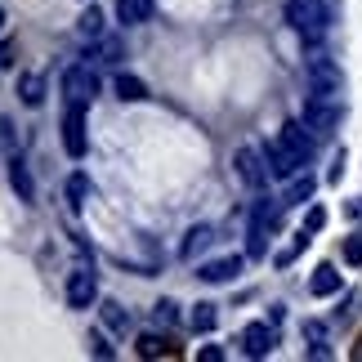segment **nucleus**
Segmentation results:
<instances>
[{"label":"nucleus","instance_id":"obj_19","mask_svg":"<svg viewBox=\"0 0 362 362\" xmlns=\"http://www.w3.org/2000/svg\"><path fill=\"white\" fill-rule=\"evenodd\" d=\"M76 32H81V36H90V40H103V9H99V5H90V9L76 18Z\"/></svg>","mask_w":362,"mask_h":362},{"label":"nucleus","instance_id":"obj_25","mask_svg":"<svg viewBox=\"0 0 362 362\" xmlns=\"http://www.w3.org/2000/svg\"><path fill=\"white\" fill-rule=\"evenodd\" d=\"M152 317H157V322H165V327H170L175 317H179V304H175V300H161L157 309H152Z\"/></svg>","mask_w":362,"mask_h":362},{"label":"nucleus","instance_id":"obj_10","mask_svg":"<svg viewBox=\"0 0 362 362\" xmlns=\"http://www.w3.org/2000/svg\"><path fill=\"white\" fill-rule=\"evenodd\" d=\"M238 273H242V255H224V259H211V264H202V269H197V277H202V282H211V286L233 282Z\"/></svg>","mask_w":362,"mask_h":362},{"label":"nucleus","instance_id":"obj_7","mask_svg":"<svg viewBox=\"0 0 362 362\" xmlns=\"http://www.w3.org/2000/svg\"><path fill=\"white\" fill-rule=\"evenodd\" d=\"M233 165H238V175H242V184H246V188H264V184L273 179L269 161H264V148H238Z\"/></svg>","mask_w":362,"mask_h":362},{"label":"nucleus","instance_id":"obj_22","mask_svg":"<svg viewBox=\"0 0 362 362\" xmlns=\"http://www.w3.org/2000/svg\"><path fill=\"white\" fill-rule=\"evenodd\" d=\"M125 59V45L117 36H103V45H99V63H121Z\"/></svg>","mask_w":362,"mask_h":362},{"label":"nucleus","instance_id":"obj_31","mask_svg":"<svg viewBox=\"0 0 362 362\" xmlns=\"http://www.w3.org/2000/svg\"><path fill=\"white\" fill-rule=\"evenodd\" d=\"M202 362H224V349H215V344H206V349L197 354Z\"/></svg>","mask_w":362,"mask_h":362},{"label":"nucleus","instance_id":"obj_5","mask_svg":"<svg viewBox=\"0 0 362 362\" xmlns=\"http://www.w3.org/2000/svg\"><path fill=\"white\" fill-rule=\"evenodd\" d=\"M264 161H269V170H273V179H296L300 170H304V157L296 148L286 144L282 134L277 139H269V144H264Z\"/></svg>","mask_w":362,"mask_h":362},{"label":"nucleus","instance_id":"obj_11","mask_svg":"<svg viewBox=\"0 0 362 362\" xmlns=\"http://www.w3.org/2000/svg\"><path fill=\"white\" fill-rule=\"evenodd\" d=\"M282 139H286V144H291V148H296L300 157H304V165L313 161V144H317V134H313L304 121H291V125H282Z\"/></svg>","mask_w":362,"mask_h":362},{"label":"nucleus","instance_id":"obj_6","mask_svg":"<svg viewBox=\"0 0 362 362\" xmlns=\"http://www.w3.org/2000/svg\"><path fill=\"white\" fill-rule=\"evenodd\" d=\"M63 148H67V157H86V103H67V112H63Z\"/></svg>","mask_w":362,"mask_h":362},{"label":"nucleus","instance_id":"obj_32","mask_svg":"<svg viewBox=\"0 0 362 362\" xmlns=\"http://www.w3.org/2000/svg\"><path fill=\"white\" fill-rule=\"evenodd\" d=\"M13 63V45H5V40H0V67H9Z\"/></svg>","mask_w":362,"mask_h":362},{"label":"nucleus","instance_id":"obj_23","mask_svg":"<svg viewBox=\"0 0 362 362\" xmlns=\"http://www.w3.org/2000/svg\"><path fill=\"white\" fill-rule=\"evenodd\" d=\"M67 197H72V206H81V202L90 197V179L86 175H72V179H67Z\"/></svg>","mask_w":362,"mask_h":362},{"label":"nucleus","instance_id":"obj_20","mask_svg":"<svg viewBox=\"0 0 362 362\" xmlns=\"http://www.w3.org/2000/svg\"><path fill=\"white\" fill-rule=\"evenodd\" d=\"M313 188H317V184H313L309 175H304V179H291V188H286V202H282V206H304V202L313 197Z\"/></svg>","mask_w":362,"mask_h":362},{"label":"nucleus","instance_id":"obj_30","mask_svg":"<svg viewBox=\"0 0 362 362\" xmlns=\"http://www.w3.org/2000/svg\"><path fill=\"white\" fill-rule=\"evenodd\" d=\"M0 148H9V152H13V125H9L5 117H0Z\"/></svg>","mask_w":362,"mask_h":362},{"label":"nucleus","instance_id":"obj_26","mask_svg":"<svg viewBox=\"0 0 362 362\" xmlns=\"http://www.w3.org/2000/svg\"><path fill=\"white\" fill-rule=\"evenodd\" d=\"M344 259H349V264H362V233L344 238Z\"/></svg>","mask_w":362,"mask_h":362},{"label":"nucleus","instance_id":"obj_14","mask_svg":"<svg viewBox=\"0 0 362 362\" xmlns=\"http://www.w3.org/2000/svg\"><path fill=\"white\" fill-rule=\"evenodd\" d=\"M117 18L125 27H139L152 18V0H117Z\"/></svg>","mask_w":362,"mask_h":362},{"label":"nucleus","instance_id":"obj_3","mask_svg":"<svg viewBox=\"0 0 362 362\" xmlns=\"http://www.w3.org/2000/svg\"><path fill=\"white\" fill-rule=\"evenodd\" d=\"M304 76H309V94H322V99H336L344 90V72L336 59H327V54H313L309 63H304Z\"/></svg>","mask_w":362,"mask_h":362},{"label":"nucleus","instance_id":"obj_29","mask_svg":"<svg viewBox=\"0 0 362 362\" xmlns=\"http://www.w3.org/2000/svg\"><path fill=\"white\" fill-rule=\"evenodd\" d=\"M304 336H309L313 344H322V336H327V327H322V322H304Z\"/></svg>","mask_w":362,"mask_h":362},{"label":"nucleus","instance_id":"obj_21","mask_svg":"<svg viewBox=\"0 0 362 362\" xmlns=\"http://www.w3.org/2000/svg\"><path fill=\"white\" fill-rule=\"evenodd\" d=\"M103 322L112 331H125V327H130V313H125L117 300H103Z\"/></svg>","mask_w":362,"mask_h":362},{"label":"nucleus","instance_id":"obj_33","mask_svg":"<svg viewBox=\"0 0 362 362\" xmlns=\"http://www.w3.org/2000/svg\"><path fill=\"white\" fill-rule=\"evenodd\" d=\"M0 27H5V9H0Z\"/></svg>","mask_w":362,"mask_h":362},{"label":"nucleus","instance_id":"obj_8","mask_svg":"<svg viewBox=\"0 0 362 362\" xmlns=\"http://www.w3.org/2000/svg\"><path fill=\"white\" fill-rule=\"evenodd\" d=\"M94 300H99V277L90 269H72L67 273V304L72 309H90Z\"/></svg>","mask_w":362,"mask_h":362},{"label":"nucleus","instance_id":"obj_17","mask_svg":"<svg viewBox=\"0 0 362 362\" xmlns=\"http://www.w3.org/2000/svg\"><path fill=\"white\" fill-rule=\"evenodd\" d=\"M188 322H192V331H202V336H206V331L219 327V309H215L211 300H202V304H192V317H188Z\"/></svg>","mask_w":362,"mask_h":362},{"label":"nucleus","instance_id":"obj_9","mask_svg":"<svg viewBox=\"0 0 362 362\" xmlns=\"http://www.w3.org/2000/svg\"><path fill=\"white\" fill-rule=\"evenodd\" d=\"M273 344H277V336H273L269 322H246L242 327V354L246 358H269Z\"/></svg>","mask_w":362,"mask_h":362},{"label":"nucleus","instance_id":"obj_1","mask_svg":"<svg viewBox=\"0 0 362 362\" xmlns=\"http://www.w3.org/2000/svg\"><path fill=\"white\" fill-rule=\"evenodd\" d=\"M282 18L291 23V32H300L304 40H322L336 13H331L327 0H286V5H282Z\"/></svg>","mask_w":362,"mask_h":362},{"label":"nucleus","instance_id":"obj_15","mask_svg":"<svg viewBox=\"0 0 362 362\" xmlns=\"http://www.w3.org/2000/svg\"><path fill=\"white\" fill-rule=\"evenodd\" d=\"M18 94H23V103H27V107H40V103H45V76H36V72H18Z\"/></svg>","mask_w":362,"mask_h":362},{"label":"nucleus","instance_id":"obj_13","mask_svg":"<svg viewBox=\"0 0 362 362\" xmlns=\"http://www.w3.org/2000/svg\"><path fill=\"white\" fill-rule=\"evenodd\" d=\"M211 242H215V228H211V224H197V228H188V238H184V246H179V255H184V259H197Z\"/></svg>","mask_w":362,"mask_h":362},{"label":"nucleus","instance_id":"obj_12","mask_svg":"<svg viewBox=\"0 0 362 362\" xmlns=\"http://www.w3.org/2000/svg\"><path fill=\"white\" fill-rule=\"evenodd\" d=\"M336 291H340V273H336V264H317L313 277H309V296L327 300V296H336Z\"/></svg>","mask_w":362,"mask_h":362},{"label":"nucleus","instance_id":"obj_2","mask_svg":"<svg viewBox=\"0 0 362 362\" xmlns=\"http://www.w3.org/2000/svg\"><path fill=\"white\" fill-rule=\"evenodd\" d=\"M300 121L309 125L317 139H331V134L340 130V121H344V107H340V99H322V94H309V99H304V107H300Z\"/></svg>","mask_w":362,"mask_h":362},{"label":"nucleus","instance_id":"obj_4","mask_svg":"<svg viewBox=\"0 0 362 362\" xmlns=\"http://www.w3.org/2000/svg\"><path fill=\"white\" fill-rule=\"evenodd\" d=\"M63 94H67V103H94V94H99V72H94L90 63L63 67Z\"/></svg>","mask_w":362,"mask_h":362},{"label":"nucleus","instance_id":"obj_24","mask_svg":"<svg viewBox=\"0 0 362 362\" xmlns=\"http://www.w3.org/2000/svg\"><path fill=\"white\" fill-rule=\"evenodd\" d=\"M304 228H309V233H322V228H327V211H322V206H309V215H304Z\"/></svg>","mask_w":362,"mask_h":362},{"label":"nucleus","instance_id":"obj_18","mask_svg":"<svg viewBox=\"0 0 362 362\" xmlns=\"http://www.w3.org/2000/svg\"><path fill=\"white\" fill-rule=\"evenodd\" d=\"M117 99L121 103H144L148 99V86H144V81H139V76H117Z\"/></svg>","mask_w":362,"mask_h":362},{"label":"nucleus","instance_id":"obj_27","mask_svg":"<svg viewBox=\"0 0 362 362\" xmlns=\"http://www.w3.org/2000/svg\"><path fill=\"white\" fill-rule=\"evenodd\" d=\"M90 354H94V358H117V354H112V344H107V340L99 336V331L90 336Z\"/></svg>","mask_w":362,"mask_h":362},{"label":"nucleus","instance_id":"obj_16","mask_svg":"<svg viewBox=\"0 0 362 362\" xmlns=\"http://www.w3.org/2000/svg\"><path fill=\"white\" fill-rule=\"evenodd\" d=\"M9 184L23 202H36V184H32V175H27V165L18 157H9Z\"/></svg>","mask_w":362,"mask_h":362},{"label":"nucleus","instance_id":"obj_28","mask_svg":"<svg viewBox=\"0 0 362 362\" xmlns=\"http://www.w3.org/2000/svg\"><path fill=\"white\" fill-rule=\"evenodd\" d=\"M139 354H144V358H157L161 354V340L157 336H139Z\"/></svg>","mask_w":362,"mask_h":362}]
</instances>
